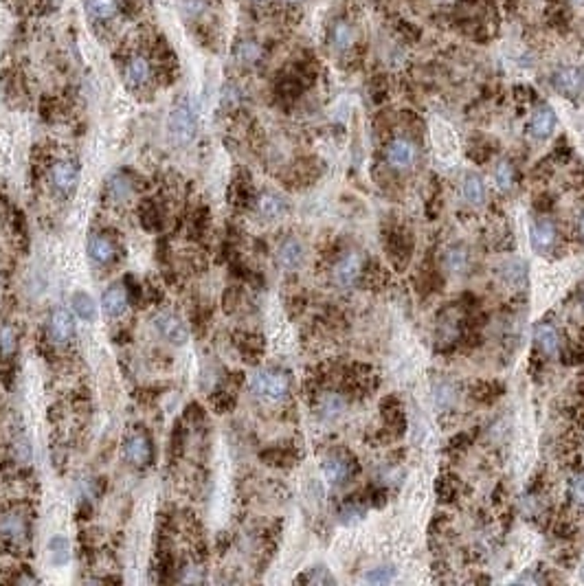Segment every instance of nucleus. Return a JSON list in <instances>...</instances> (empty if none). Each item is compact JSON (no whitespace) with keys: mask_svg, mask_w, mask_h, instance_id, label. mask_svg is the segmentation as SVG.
I'll use <instances>...</instances> for the list:
<instances>
[{"mask_svg":"<svg viewBox=\"0 0 584 586\" xmlns=\"http://www.w3.org/2000/svg\"><path fill=\"white\" fill-rule=\"evenodd\" d=\"M250 389L258 397L279 402L290 389V378L279 369H262L250 378Z\"/></svg>","mask_w":584,"mask_h":586,"instance_id":"1","label":"nucleus"},{"mask_svg":"<svg viewBox=\"0 0 584 586\" xmlns=\"http://www.w3.org/2000/svg\"><path fill=\"white\" fill-rule=\"evenodd\" d=\"M170 132L178 143H189L196 134V115L187 101L174 106L170 115Z\"/></svg>","mask_w":584,"mask_h":586,"instance_id":"2","label":"nucleus"},{"mask_svg":"<svg viewBox=\"0 0 584 586\" xmlns=\"http://www.w3.org/2000/svg\"><path fill=\"white\" fill-rule=\"evenodd\" d=\"M77 180H80L77 167L72 163H68V160H58L51 167V182H53V187H56L58 191H62L64 196L75 191Z\"/></svg>","mask_w":584,"mask_h":586,"instance_id":"3","label":"nucleus"},{"mask_svg":"<svg viewBox=\"0 0 584 586\" xmlns=\"http://www.w3.org/2000/svg\"><path fill=\"white\" fill-rule=\"evenodd\" d=\"M362 274V257L358 253H348L345 257L334 266V281L343 288H350L358 281Z\"/></svg>","mask_w":584,"mask_h":586,"instance_id":"4","label":"nucleus"},{"mask_svg":"<svg viewBox=\"0 0 584 586\" xmlns=\"http://www.w3.org/2000/svg\"><path fill=\"white\" fill-rule=\"evenodd\" d=\"M72 334H75V323H72L68 310H56L49 319V338L58 345H64L72 338Z\"/></svg>","mask_w":584,"mask_h":586,"instance_id":"5","label":"nucleus"},{"mask_svg":"<svg viewBox=\"0 0 584 586\" xmlns=\"http://www.w3.org/2000/svg\"><path fill=\"white\" fill-rule=\"evenodd\" d=\"M0 536L7 538L11 544H23L29 536V525L27 518L18 511H11V514H5L0 518Z\"/></svg>","mask_w":584,"mask_h":586,"instance_id":"6","label":"nucleus"},{"mask_svg":"<svg viewBox=\"0 0 584 586\" xmlns=\"http://www.w3.org/2000/svg\"><path fill=\"white\" fill-rule=\"evenodd\" d=\"M125 459L134 464V466H148L152 461V444L148 435L143 433H134L130 439L125 442Z\"/></svg>","mask_w":584,"mask_h":586,"instance_id":"7","label":"nucleus"},{"mask_svg":"<svg viewBox=\"0 0 584 586\" xmlns=\"http://www.w3.org/2000/svg\"><path fill=\"white\" fill-rule=\"evenodd\" d=\"M154 327L163 338H167L174 345H185L187 343V327L178 317L174 314H158L154 319Z\"/></svg>","mask_w":584,"mask_h":586,"instance_id":"8","label":"nucleus"},{"mask_svg":"<svg viewBox=\"0 0 584 586\" xmlns=\"http://www.w3.org/2000/svg\"><path fill=\"white\" fill-rule=\"evenodd\" d=\"M415 145L407 139H395L387 148V160L395 170H407L415 163Z\"/></svg>","mask_w":584,"mask_h":586,"instance_id":"9","label":"nucleus"},{"mask_svg":"<svg viewBox=\"0 0 584 586\" xmlns=\"http://www.w3.org/2000/svg\"><path fill=\"white\" fill-rule=\"evenodd\" d=\"M323 472H325V479L330 481L332 485H343L345 481H348L352 477V461L348 459V457H343V454H330L325 459L323 464Z\"/></svg>","mask_w":584,"mask_h":586,"instance_id":"10","label":"nucleus"},{"mask_svg":"<svg viewBox=\"0 0 584 586\" xmlns=\"http://www.w3.org/2000/svg\"><path fill=\"white\" fill-rule=\"evenodd\" d=\"M152 79V66L148 58L143 55H132L125 64V82L132 88H143L145 84H150Z\"/></svg>","mask_w":584,"mask_h":586,"instance_id":"11","label":"nucleus"},{"mask_svg":"<svg viewBox=\"0 0 584 586\" xmlns=\"http://www.w3.org/2000/svg\"><path fill=\"white\" fill-rule=\"evenodd\" d=\"M556 240H558V229L550 217H542V219H538V222H534L532 244H534L536 250H540V253L550 250L556 244Z\"/></svg>","mask_w":584,"mask_h":586,"instance_id":"12","label":"nucleus"},{"mask_svg":"<svg viewBox=\"0 0 584 586\" xmlns=\"http://www.w3.org/2000/svg\"><path fill=\"white\" fill-rule=\"evenodd\" d=\"M88 255L97 264H110L117 257V246L108 235H93L88 242Z\"/></svg>","mask_w":584,"mask_h":586,"instance_id":"13","label":"nucleus"},{"mask_svg":"<svg viewBox=\"0 0 584 586\" xmlns=\"http://www.w3.org/2000/svg\"><path fill=\"white\" fill-rule=\"evenodd\" d=\"M303 262V248L297 240H292V237H288V240H284L277 248V264L284 268V270H295L299 268Z\"/></svg>","mask_w":584,"mask_h":586,"instance_id":"14","label":"nucleus"},{"mask_svg":"<svg viewBox=\"0 0 584 586\" xmlns=\"http://www.w3.org/2000/svg\"><path fill=\"white\" fill-rule=\"evenodd\" d=\"M556 127V113L552 108H538L532 115V121H529V132H532L536 139H547Z\"/></svg>","mask_w":584,"mask_h":586,"instance_id":"15","label":"nucleus"},{"mask_svg":"<svg viewBox=\"0 0 584 586\" xmlns=\"http://www.w3.org/2000/svg\"><path fill=\"white\" fill-rule=\"evenodd\" d=\"M103 310L108 317H121L127 310V292L123 286H110L103 292Z\"/></svg>","mask_w":584,"mask_h":586,"instance_id":"16","label":"nucleus"},{"mask_svg":"<svg viewBox=\"0 0 584 586\" xmlns=\"http://www.w3.org/2000/svg\"><path fill=\"white\" fill-rule=\"evenodd\" d=\"M536 345L545 356H556L560 350V336L558 329L552 323H542L536 327Z\"/></svg>","mask_w":584,"mask_h":586,"instance_id":"17","label":"nucleus"},{"mask_svg":"<svg viewBox=\"0 0 584 586\" xmlns=\"http://www.w3.org/2000/svg\"><path fill=\"white\" fill-rule=\"evenodd\" d=\"M387 250L398 264H405L411 255V237L402 231H391L387 235Z\"/></svg>","mask_w":584,"mask_h":586,"instance_id":"18","label":"nucleus"},{"mask_svg":"<svg viewBox=\"0 0 584 586\" xmlns=\"http://www.w3.org/2000/svg\"><path fill=\"white\" fill-rule=\"evenodd\" d=\"M132 193H134V180L127 174H115L110 180H108V196H110L115 203H125Z\"/></svg>","mask_w":584,"mask_h":586,"instance_id":"19","label":"nucleus"},{"mask_svg":"<svg viewBox=\"0 0 584 586\" xmlns=\"http://www.w3.org/2000/svg\"><path fill=\"white\" fill-rule=\"evenodd\" d=\"M286 203H284V198L275 196V193H262L258 198V211L262 217L266 219H277L286 213Z\"/></svg>","mask_w":584,"mask_h":586,"instance_id":"20","label":"nucleus"},{"mask_svg":"<svg viewBox=\"0 0 584 586\" xmlns=\"http://www.w3.org/2000/svg\"><path fill=\"white\" fill-rule=\"evenodd\" d=\"M121 0H86V11L93 20H110L119 11Z\"/></svg>","mask_w":584,"mask_h":586,"instance_id":"21","label":"nucleus"},{"mask_svg":"<svg viewBox=\"0 0 584 586\" xmlns=\"http://www.w3.org/2000/svg\"><path fill=\"white\" fill-rule=\"evenodd\" d=\"M70 305H72V310L77 312L80 319H84V321H88V323H93V321L97 319V305H95L93 297L86 295V292H77V295H72Z\"/></svg>","mask_w":584,"mask_h":586,"instance_id":"22","label":"nucleus"},{"mask_svg":"<svg viewBox=\"0 0 584 586\" xmlns=\"http://www.w3.org/2000/svg\"><path fill=\"white\" fill-rule=\"evenodd\" d=\"M554 84H556V88L560 90V93L573 95L580 90V72L576 68H562V70L556 72Z\"/></svg>","mask_w":584,"mask_h":586,"instance_id":"23","label":"nucleus"},{"mask_svg":"<svg viewBox=\"0 0 584 586\" xmlns=\"http://www.w3.org/2000/svg\"><path fill=\"white\" fill-rule=\"evenodd\" d=\"M464 196H466L468 203H472V205H483L485 203V196H488L483 180L479 176H474V174L466 176V180H464Z\"/></svg>","mask_w":584,"mask_h":586,"instance_id":"24","label":"nucleus"},{"mask_svg":"<svg viewBox=\"0 0 584 586\" xmlns=\"http://www.w3.org/2000/svg\"><path fill=\"white\" fill-rule=\"evenodd\" d=\"M345 409V400L338 393H325L319 402V413L325 419H334L343 413Z\"/></svg>","mask_w":584,"mask_h":586,"instance_id":"25","label":"nucleus"},{"mask_svg":"<svg viewBox=\"0 0 584 586\" xmlns=\"http://www.w3.org/2000/svg\"><path fill=\"white\" fill-rule=\"evenodd\" d=\"M354 44V31L348 23H336L332 29V46L336 51H348Z\"/></svg>","mask_w":584,"mask_h":586,"instance_id":"26","label":"nucleus"},{"mask_svg":"<svg viewBox=\"0 0 584 586\" xmlns=\"http://www.w3.org/2000/svg\"><path fill=\"white\" fill-rule=\"evenodd\" d=\"M18 350V336L11 325H0V356L9 358Z\"/></svg>","mask_w":584,"mask_h":586,"instance_id":"27","label":"nucleus"},{"mask_svg":"<svg viewBox=\"0 0 584 586\" xmlns=\"http://www.w3.org/2000/svg\"><path fill=\"white\" fill-rule=\"evenodd\" d=\"M262 58V49L258 42H253V40H244L240 46H237V60H240V64L244 66H250L255 64Z\"/></svg>","mask_w":584,"mask_h":586,"instance_id":"28","label":"nucleus"},{"mask_svg":"<svg viewBox=\"0 0 584 586\" xmlns=\"http://www.w3.org/2000/svg\"><path fill=\"white\" fill-rule=\"evenodd\" d=\"M446 266L452 272H462L468 268V250L464 246H450L446 253Z\"/></svg>","mask_w":584,"mask_h":586,"instance_id":"29","label":"nucleus"},{"mask_svg":"<svg viewBox=\"0 0 584 586\" xmlns=\"http://www.w3.org/2000/svg\"><path fill=\"white\" fill-rule=\"evenodd\" d=\"M49 552H51V562L53 564H66L70 558V547L64 538H51L49 542Z\"/></svg>","mask_w":584,"mask_h":586,"instance_id":"30","label":"nucleus"},{"mask_svg":"<svg viewBox=\"0 0 584 586\" xmlns=\"http://www.w3.org/2000/svg\"><path fill=\"white\" fill-rule=\"evenodd\" d=\"M495 180H497L499 189H503V191L512 189V185H514V170H512V165H509V163H499L497 170H495Z\"/></svg>","mask_w":584,"mask_h":586,"instance_id":"31","label":"nucleus"},{"mask_svg":"<svg viewBox=\"0 0 584 586\" xmlns=\"http://www.w3.org/2000/svg\"><path fill=\"white\" fill-rule=\"evenodd\" d=\"M435 490H437V497L442 501H452L455 494H457V483H455V479H450V477H442L437 481Z\"/></svg>","mask_w":584,"mask_h":586,"instance_id":"32","label":"nucleus"},{"mask_svg":"<svg viewBox=\"0 0 584 586\" xmlns=\"http://www.w3.org/2000/svg\"><path fill=\"white\" fill-rule=\"evenodd\" d=\"M505 268H507L505 277H507L509 284L512 286H523L525 284V264L523 262H509Z\"/></svg>","mask_w":584,"mask_h":586,"instance_id":"33","label":"nucleus"},{"mask_svg":"<svg viewBox=\"0 0 584 586\" xmlns=\"http://www.w3.org/2000/svg\"><path fill=\"white\" fill-rule=\"evenodd\" d=\"M474 391H477V393H474V397L481 400V402H492V400H497L501 395L499 387H497V384H492V382H481Z\"/></svg>","mask_w":584,"mask_h":586,"instance_id":"34","label":"nucleus"},{"mask_svg":"<svg viewBox=\"0 0 584 586\" xmlns=\"http://www.w3.org/2000/svg\"><path fill=\"white\" fill-rule=\"evenodd\" d=\"M364 514V509L356 503H348L343 509H341V521L343 523H356L360 521V516Z\"/></svg>","mask_w":584,"mask_h":586,"instance_id":"35","label":"nucleus"},{"mask_svg":"<svg viewBox=\"0 0 584 586\" xmlns=\"http://www.w3.org/2000/svg\"><path fill=\"white\" fill-rule=\"evenodd\" d=\"M395 578V571L389 569V566H382V569H374L367 573V582H374V584H385V582H391Z\"/></svg>","mask_w":584,"mask_h":586,"instance_id":"36","label":"nucleus"},{"mask_svg":"<svg viewBox=\"0 0 584 586\" xmlns=\"http://www.w3.org/2000/svg\"><path fill=\"white\" fill-rule=\"evenodd\" d=\"M571 497L576 503L584 505V474H578V477L573 479L571 483Z\"/></svg>","mask_w":584,"mask_h":586,"instance_id":"37","label":"nucleus"},{"mask_svg":"<svg viewBox=\"0 0 584 586\" xmlns=\"http://www.w3.org/2000/svg\"><path fill=\"white\" fill-rule=\"evenodd\" d=\"M452 387L450 384H444L442 389H437V400H440V405H444V407H448L450 402H452Z\"/></svg>","mask_w":584,"mask_h":586,"instance_id":"38","label":"nucleus"},{"mask_svg":"<svg viewBox=\"0 0 584 586\" xmlns=\"http://www.w3.org/2000/svg\"><path fill=\"white\" fill-rule=\"evenodd\" d=\"M182 582H203V575L198 573L196 566H187L185 575H182Z\"/></svg>","mask_w":584,"mask_h":586,"instance_id":"39","label":"nucleus"},{"mask_svg":"<svg viewBox=\"0 0 584 586\" xmlns=\"http://www.w3.org/2000/svg\"><path fill=\"white\" fill-rule=\"evenodd\" d=\"M534 207L538 211H547V209H552L554 207V198L552 196H540L538 198V203H534Z\"/></svg>","mask_w":584,"mask_h":586,"instance_id":"40","label":"nucleus"},{"mask_svg":"<svg viewBox=\"0 0 584 586\" xmlns=\"http://www.w3.org/2000/svg\"><path fill=\"white\" fill-rule=\"evenodd\" d=\"M578 72H580V90L584 93V68H582V70H578Z\"/></svg>","mask_w":584,"mask_h":586,"instance_id":"41","label":"nucleus"},{"mask_svg":"<svg viewBox=\"0 0 584 586\" xmlns=\"http://www.w3.org/2000/svg\"><path fill=\"white\" fill-rule=\"evenodd\" d=\"M578 227H580V233L584 235V213L580 215V222H578Z\"/></svg>","mask_w":584,"mask_h":586,"instance_id":"42","label":"nucleus"},{"mask_svg":"<svg viewBox=\"0 0 584 586\" xmlns=\"http://www.w3.org/2000/svg\"><path fill=\"white\" fill-rule=\"evenodd\" d=\"M580 578H582V582H584V564H582V569H580Z\"/></svg>","mask_w":584,"mask_h":586,"instance_id":"43","label":"nucleus"},{"mask_svg":"<svg viewBox=\"0 0 584 586\" xmlns=\"http://www.w3.org/2000/svg\"><path fill=\"white\" fill-rule=\"evenodd\" d=\"M288 3H299V0H288Z\"/></svg>","mask_w":584,"mask_h":586,"instance_id":"44","label":"nucleus"},{"mask_svg":"<svg viewBox=\"0 0 584 586\" xmlns=\"http://www.w3.org/2000/svg\"><path fill=\"white\" fill-rule=\"evenodd\" d=\"M255 3H264V0H255Z\"/></svg>","mask_w":584,"mask_h":586,"instance_id":"45","label":"nucleus"},{"mask_svg":"<svg viewBox=\"0 0 584 586\" xmlns=\"http://www.w3.org/2000/svg\"><path fill=\"white\" fill-rule=\"evenodd\" d=\"M582 301H584V295H582Z\"/></svg>","mask_w":584,"mask_h":586,"instance_id":"46","label":"nucleus"}]
</instances>
